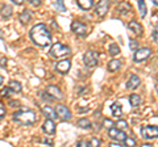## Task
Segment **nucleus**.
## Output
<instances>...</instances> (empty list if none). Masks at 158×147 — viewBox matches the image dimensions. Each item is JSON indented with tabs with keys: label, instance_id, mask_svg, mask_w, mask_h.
I'll return each instance as SVG.
<instances>
[{
	"label": "nucleus",
	"instance_id": "f257e3e1",
	"mask_svg": "<svg viewBox=\"0 0 158 147\" xmlns=\"http://www.w3.org/2000/svg\"><path fill=\"white\" fill-rule=\"evenodd\" d=\"M31 38L36 45L46 47L52 42V34L45 24H37L31 29Z\"/></svg>",
	"mask_w": 158,
	"mask_h": 147
},
{
	"label": "nucleus",
	"instance_id": "f03ea898",
	"mask_svg": "<svg viewBox=\"0 0 158 147\" xmlns=\"http://www.w3.org/2000/svg\"><path fill=\"white\" fill-rule=\"evenodd\" d=\"M36 113L31 109H20L13 113V121L20 125H32L36 122Z\"/></svg>",
	"mask_w": 158,
	"mask_h": 147
},
{
	"label": "nucleus",
	"instance_id": "7ed1b4c3",
	"mask_svg": "<svg viewBox=\"0 0 158 147\" xmlns=\"http://www.w3.org/2000/svg\"><path fill=\"white\" fill-rule=\"evenodd\" d=\"M71 53V49L69 46H65L62 43H54L50 49V54L56 58H62V57H66Z\"/></svg>",
	"mask_w": 158,
	"mask_h": 147
},
{
	"label": "nucleus",
	"instance_id": "20e7f679",
	"mask_svg": "<svg viewBox=\"0 0 158 147\" xmlns=\"http://www.w3.org/2000/svg\"><path fill=\"white\" fill-rule=\"evenodd\" d=\"M83 59H85V65L87 67H95L99 62V53L94 51V50H88V51H86Z\"/></svg>",
	"mask_w": 158,
	"mask_h": 147
},
{
	"label": "nucleus",
	"instance_id": "39448f33",
	"mask_svg": "<svg viewBox=\"0 0 158 147\" xmlns=\"http://www.w3.org/2000/svg\"><path fill=\"white\" fill-rule=\"evenodd\" d=\"M152 54V50L149 47H142V49H137L135 55H133V59H135V62H142L148 59V58L150 57Z\"/></svg>",
	"mask_w": 158,
	"mask_h": 147
},
{
	"label": "nucleus",
	"instance_id": "423d86ee",
	"mask_svg": "<svg viewBox=\"0 0 158 147\" xmlns=\"http://www.w3.org/2000/svg\"><path fill=\"white\" fill-rule=\"evenodd\" d=\"M141 135L145 139H154L158 135V129L157 126H144L141 129Z\"/></svg>",
	"mask_w": 158,
	"mask_h": 147
},
{
	"label": "nucleus",
	"instance_id": "0eeeda50",
	"mask_svg": "<svg viewBox=\"0 0 158 147\" xmlns=\"http://www.w3.org/2000/svg\"><path fill=\"white\" fill-rule=\"evenodd\" d=\"M56 114H57V118L59 117V118L63 121H67L71 118V112L69 110L65 105H58L56 108Z\"/></svg>",
	"mask_w": 158,
	"mask_h": 147
},
{
	"label": "nucleus",
	"instance_id": "6e6552de",
	"mask_svg": "<svg viewBox=\"0 0 158 147\" xmlns=\"http://www.w3.org/2000/svg\"><path fill=\"white\" fill-rule=\"evenodd\" d=\"M108 135H110L112 139H115V141H121V142H124L125 138H127V135H125L124 131L118 130V129H116V127H111V129L108 130Z\"/></svg>",
	"mask_w": 158,
	"mask_h": 147
},
{
	"label": "nucleus",
	"instance_id": "1a4fd4ad",
	"mask_svg": "<svg viewBox=\"0 0 158 147\" xmlns=\"http://www.w3.org/2000/svg\"><path fill=\"white\" fill-rule=\"evenodd\" d=\"M71 29L77 36H86V33H87V26L79 21H74L71 24Z\"/></svg>",
	"mask_w": 158,
	"mask_h": 147
},
{
	"label": "nucleus",
	"instance_id": "9d476101",
	"mask_svg": "<svg viewBox=\"0 0 158 147\" xmlns=\"http://www.w3.org/2000/svg\"><path fill=\"white\" fill-rule=\"evenodd\" d=\"M70 67H71V62H70V59H62V61H59V62L57 63V66H56L57 71H58V72H61V74H66V72H69Z\"/></svg>",
	"mask_w": 158,
	"mask_h": 147
},
{
	"label": "nucleus",
	"instance_id": "9b49d317",
	"mask_svg": "<svg viewBox=\"0 0 158 147\" xmlns=\"http://www.w3.org/2000/svg\"><path fill=\"white\" fill-rule=\"evenodd\" d=\"M46 92H48V95H49V96H52V97H53V99L61 100L62 97H63L61 89H59L57 85H49V87H48V89H46Z\"/></svg>",
	"mask_w": 158,
	"mask_h": 147
},
{
	"label": "nucleus",
	"instance_id": "f8f14e48",
	"mask_svg": "<svg viewBox=\"0 0 158 147\" xmlns=\"http://www.w3.org/2000/svg\"><path fill=\"white\" fill-rule=\"evenodd\" d=\"M108 7H110V3L107 2V0H103L96 6V14L98 16H104V14L108 12Z\"/></svg>",
	"mask_w": 158,
	"mask_h": 147
},
{
	"label": "nucleus",
	"instance_id": "ddd939ff",
	"mask_svg": "<svg viewBox=\"0 0 158 147\" xmlns=\"http://www.w3.org/2000/svg\"><path fill=\"white\" fill-rule=\"evenodd\" d=\"M128 29H129L133 34H136V36H140L142 33V26L140 25V22H137V21H131L128 24Z\"/></svg>",
	"mask_w": 158,
	"mask_h": 147
},
{
	"label": "nucleus",
	"instance_id": "4468645a",
	"mask_svg": "<svg viewBox=\"0 0 158 147\" xmlns=\"http://www.w3.org/2000/svg\"><path fill=\"white\" fill-rule=\"evenodd\" d=\"M140 84H141L140 77H138L137 75H132L129 77V80H128V83H127V87L129 88V89H136V88H138Z\"/></svg>",
	"mask_w": 158,
	"mask_h": 147
},
{
	"label": "nucleus",
	"instance_id": "2eb2a0df",
	"mask_svg": "<svg viewBox=\"0 0 158 147\" xmlns=\"http://www.w3.org/2000/svg\"><path fill=\"white\" fill-rule=\"evenodd\" d=\"M42 130L45 131L46 134H54V131H56V125H54V122L52 120H46L42 125Z\"/></svg>",
	"mask_w": 158,
	"mask_h": 147
},
{
	"label": "nucleus",
	"instance_id": "dca6fc26",
	"mask_svg": "<svg viewBox=\"0 0 158 147\" xmlns=\"http://www.w3.org/2000/svg\"><path fill=\"white\" fill-rule=\"evenodd\" d=\"M42 113L44 114H45L46 117H49V118L48 120H54V118H57V114H56V110H54L53 109V108L52 106H42Z\"/></svg>",
	"mask_w": 158,
	"mask_h": 147
},
{
	"label": "nucleus",
	"instance_id": "f3484780",
	"mask_svg": "<svg viewBox=\"0 0 158 147\" xmlns=\"http://www.w3.org/2000/svg\"><path fill=\"white\" fill-rule=\"evenodd\" d=\"M7 88L9 91H12L13 93H19V92H21V89H23L21 84H20L19 81H16V80H11V81H9V84H8Z\"/></svg>",
	"mask_w": 158,
	"mask_h": 147
},
{
	"label": "nucleus",
	"instance_id": "a211bd4d",
	"mask_svg": "<svg viewBox=\"0 0 158 147\" xmlns=\"http://www.w3.org/2000/svg\"><path fill=\"white\" fill-rule=\"evenodd\" d=\"M94 4L95 2L94 0H79L78 2V6L81 7L82 9H85V11H88V9H91L94 7Z\"/></svg>",
	"mask_w": 158,
	"mask_h": 147
},
{
	"label": "nucleus",
	"instance_id": "6ab92c4d",
	"mask_svg": "<svg viewBox=\"0 0 158 147\" xmlns=\"http://www.w3.org/2000/svg\"><path fill=\"white\" fill-rule=\"evenodd\" d=\"M111 112H112L113 117H120L123 114V108L118 102H113V104L111 105Z\"/></svg>",
	"mask_w": 158,
	"mask_h": 147
},
{
	"label": "nucleus",
	"instance_id": "aec40b11",
	"mask_svg": "<svg viewBox=\"0 0 158 147\" xmlns=\"http://www.w3.org/2000/svg\"><path fill=\"white\" fill-rule=\"evenodd\" d=\"M20 21H21L23 24H27L31 21V18H32V13L31 11H28V9H25V11H23L21 13H20Z\"/></svg>",
	"mask_w": 158,
	"mask_h": 147
},
{
	"label": "nucleus",
	"instance_id": "412c9836",
	"mask_svg": "<svg viewBox=\"0 0 158 147\" xmlns=\"http://www.w3.org/2000/svg\"><path fill=\"white\" fill-rule=\"evenodd\" d=\"M129 102H131V105L133 108H137L138 105L141 104V97L138 96V95H136V93H132L129 96Z\"/></svg>",
	"mask_w": 158,
	"mask_h": 147
},
{
	"label": "nucleus",
	"instance_id": "4be33fe9",
	"mask_svg": "<svg viewBox=\"0 0 158 147\" xmlns=\"http://www.w3.org/2000/svg\"><path fill=\"white\" fill-rule=\"evenodd\" d=\"M120 67H121V61H118V59H112L108 63V70L110 71H117Z\"/></svg>",
	"mask_w": 158,
	"mask_h": 147
},
{
	"label": "nucleus",
	"instance_id": "5701e85b",
	"mask_svg": "<svg viewBox=\"0 0 158 147\" xmlns=\"http://www.w3.org/2000/svg\"><path fill=\"white\" fill-rule=\"evenodd\" d=\"M78 126L82 127V129H90V127L92 126V124H91L90 120H87V118H81V120L78 121Z\"/></svg>",
	"mask_w": 158,
	"mask_h": 147
},
{
	"label": "nucleus",
	"instance_id": "b1692460",
	"mask_svg": "<svg viewBox=\"0 0 158 147\" xmlns=\"http://www.w3.org/2000/svg\"><path fill=\"white\" fill-rule=\"evenodd\" d=\"M11 14H12V8L9 7V6H4L2 8V16L3 17L8 18V17H11Z\"/></svg>",
	"mask_w": 158,
	"mask_h": 147
},
{
	"label": "nucleus",
	"instance_id": "393cba45",
	"mask_svg": "<svg viewBox=\"0 0 158 147\" xmlns=\"http://www.w3.org/2000/svg\"><path fill=\"white\" fill-rule=\"evenodd\" d=\"M110 54L111 55H117V54H120V47H118L117 43H112V45L110 46Z\"/></svg>",
	"mask_w": 158,
	"mask_h": 147
},
{
	"label": "nucleus",
	"instance_id": "a878e982",
	"mask_svg": "<svg viewBox=\"0 0 158 147\" xmlns=\"http://www.w3.org/2000/svg\"><path fill=\"white\" fill-rule=\"evenodd\" d=\"M100 143H102L100 139L94 137V138H91L90 142H88V147H100Z\"/></svg>",
	"mask_w": 158,
	"mask_h": 147
},
{
	"label": "nucleus",
	"instance_id": "bb28decb",
	"mask_svg": "<svg viewBox=\"0 0 158 147\" xmlns=\"http://www.w3.org/2000/svg\"><path fill=\"white\" fill-rule=\"evenodd\" d=\"M128 127V124H127V121H124V120H118L117 122H116V129H118V130H124V129H127Z\"/></svg>",
	"mask_w": 158,
	"mask_h": 147
},
{
	"label": "nucleus",
	"instance_id": "cd10ccee",
	"mask_svg": "<svg viewBox=\"0 0 158 147\" xmlns=\"http://www.w3.org/2000/svg\"><path fill=\"white\" fill-rule=\"evenodd\" d=\"M138 8H140L141 16H142V17H145V16H146V4L142 2V0H140V2H138Z\"/></svg>",
	"mask_w": 158,
	"mask_h": 147
},
{
	"label": "nucleus",
	"instance_id": "c85d7f7f",
	"mask_svg": "<svg viewBox=\"0 0 158 147\" xmlns=\"http://www.w3.org/2000/svg\"><path fill=\"white\" fill-rule=\"evenodd\" d=\"M54 7H56L59 12L66 11V7H65V4H63V2H54Z\"/></svg>",
	"mask_w": 158,
	"mask_h": 147
},
{
	"label": "nucleus",
	"instance_id": "c756f323",
	"mask_svg": "<svg viewBox=\"0 0 158 147\" xmlns=\"http://www.w3.org/2000/svg\"><path fill=\"white\" fill-rule=\"evenodd\" d=\"M124 142H125V146H127V147H135V146H136L135 138H128V137H127Z\"/></svg>",
	"mask_w": 158,
	"mask_h": 147
},
{
	"label": "nucleus",
	"instance_id": "7c9ffc66",
	"mask_svg": "<svg viewBox=\"0 0 158 147\" xmlns=\"http://www.w3.org/2000/svg\"><path fill=\"white\" fill-rule=\"evenodd\" d=\"M103 126H104V127H107V129L110 130L111 127L113 126V122H112V121H111L110 118H106L104 121H103Z\"/></svg>",
	"mask_w": 158,
	"mask_h": 147
},
{
	"label": "nucleus",
	"instance_id": "2f4dec72",
	"mask_svg": "<svg viewBox=\"0 0 158 147\" xmlns=\"http://www.w3.org/2000/svg\"><path fill=\"white\" fill-rule=\"evenodd\" d=\"M129 47L132 49V50H137V49H138V42L136 40H132L131 43H129Z\"/></svg>",
	"mask_w": 158,
	"mask_h": 147
},
{
	"label": "nucleus",
	"instance_id": "473e14b6",
	"mask_svg": "<svg viewBox=\"0 0 158 147\" xmlns=\"http://www.w3.org/2000/svg\"><path fill=\"white\" fill-rule=\"evenodd\" d=\"M8 93H9L8 88H3V89L0 91V96H8Z\"/></svg>",
	"mask_w": 158,
	"mask_h": 147
},
{
	"label": "nucleus",
	"instance_id": "72a5a7b5",
	"mask_svg": "<svg viewBox=\"0 0 158 147\" xmlns=\"http://www.w3.org/2000/svg\"><path fill=\"white\" fill-rule=\"evenodd\" d=\"M0 66H2V67H6L7 66V58L6 57L0 58Z\"/></svg>",
	"mask_w": 158,
	"mask_h": 147
},
{
	"label": "nucleus",
	"instance_id": "f704fd0d",
	"mask_svg": "<svg viewBox=\"0 0 158 147\" xmlns=\"http://www.w3.org/2000/svg\"><path fill=\"white\" fill-rule=\"evenodd\" d=\"M4 114H6V109H4V108L0 105V121L3 120V117H4Z\"/></svg>",
	"mask_w": 158,
	"mask_h": 147
},
{
	"label": "nucleus",
	"instance_id": "c9c22d12",
	"mask_svg": "<svg viewBox=\"0 0 158 147\" xmlns=\"http://www.w3.org/2000/svg\"><path fill=\"white\" fill-rule=\"evenodd\" d=\"M78 147H88V142L87 141H82L78 143Z\"/></svg>",
	"mask_w": 158,
	"mask_h": 147
},
{
	"label": "nucleus",
	"instance_id": "e433bc0d",
	"mask_svg": "<svg viewBox=\"0 0 158 147\" xmlns=\"http://www.w3.org/2000/svg\"><path fill=\"white\" fill-rule=\"evenodd\" d=\"M153 40H154V42L157 43V41H158V38H157V26L154 28V32H153Z\"/></svg>",
	"mask_w": 158,
	"mask_h": 147
},
{
	"label": "nucleus",
	"instance_id": "4c0bfd02",
	"mask_svg": "<svg viewBox=\"0 0 158 147\" xmlns=\"http://www.w3.org/2000/svg\"><path fill=\"white\" fill-rule=\"evenodd\" d=\"M29 3L33 4V6H40V2H38V0H29Z\"/></svg>",
	"mask_w": 158,
	"mask_h": 147
},
{
	"label": "nucleus",
	"instance_id": "58836bf2",
	"mask_svg": "<svg viewBox=\"0 0 158 147\" xmlns=\"http://www.w3.org/2000/svg\"><path fill=\"white\" fill-rule=\"evenodd\" d=\"M13 4H17V6H20V4H23L24 0H12Z\"/></svg>",
	"mask_w": 158,
	"mask_h": 147
},
{
	"label": "nucleus",
	"instance_id": "ea45409f",
	"mask_svg": "<svg viewBox=\"0 0 158 147\" xmlns=\"http://www.w3.org/2000/svg\"><path fill=\"white\" fill-rule=\"evenodd\" d=\"M108 147H123V146H121V145H118V143H111Z\"/></svg>",
	"mask_w": 158,
	"mask_h": 147
},
{
	"label": "nucleus",
	"instance_id": "a19ab883",
	"mask_svg": "<svg viewBox=\"0 0 158 147\" xmlns=\"http://www.w3.org/2000/svg\"><path fill=\"white\" fill-rule=\"evenodd\" d=\"M141 147H153V145H150V143H144V145H141Z\"/></svg>",
	"mask_w": 158,
	"mask_h": 147
},
{
	"label": "nucleus",
	"instance_id": "79ce46f5",
	"mask_svg": "<svg viewBox=\"0 0 158 147\" xmlns=\"http://www.w3.org/2000/svg\"><path fill=\"white\" fill-rule=\"evenodd\" d=\"M2 83H3V76L0 75V84H2Z\"/></svg>",
	"mask_w": 158,
	"mask_h": 147
}]
</instances>
